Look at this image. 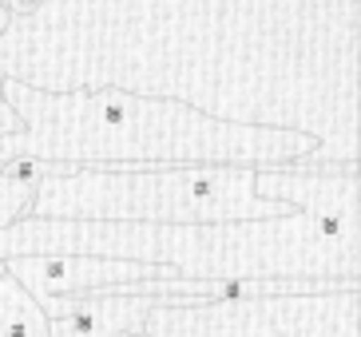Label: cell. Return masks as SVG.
<instances>
[{
  "mask_svg": "<svg viewBox=\"0 0 361 337\" xmlns=\"http://www.w3.org/2000/svg\"><path fill=\"white\" fill-rule=\"evenodd\" d=\"M357 0H40L0 32V80L179 99L357 163Z\"/></svg>",
  "mask_w": 361,
  "mask_h": 337,
  "instance_id": "6da1fadb",
  "label": "cell"
},
{
  "mask_svg": "<svg viewBox=\"0 0 361 337\" xmlns=\"http://www.w3.org/2000/svg\"><path fill=\"white\" fill-rule=\"evenodd\" d=\"M255 190L294 211L234 222L32 219L0 231L12 254H104L163 266L179 278H361V167H258Z\"/></svg>",
  "mask_w": 361,
  "mask_h": 337,
  "instance_id": "7a4b0ae2",
  "label": "cell"
},
{
  "mask_svg": "<svg viewBox=\"0 0 361 337\" xmlns=\"http://www.w3.org/2000/svg\"><path fill=\"white\" fill-rule=\"evenodd\" d=\"M20 131L0 135V159H48L68 167H290L318 151V139L290 127L231 123L179 99L123 87H44L0 80Z\"/></svg>",
  "mask_w": 361,
  "mask_h": 337,
  "instance_id": "3957f363",
  "label": "cell"
},
{
  "mask_svg": "<svg viewBox=\"0 0 361 337\" xmlns=\"http://www.w3.org/2000/svg\"><path fill=\"white\" fill-rule=\"evenodd\" d=\"M258 167H80L44 179L32 195V219H99V222H234L278 219L294 211L255 190Z\"/></svg>",
  "mask_w": 361,
  "mask_h": 337,
  "instance_id": "277c9868",
  "label": "cell"
},
{
  "mask_svg": "<svg viewBox=\"0 0 361 337\" xmlns=\"http://www.w3.org/2000/svg\"><path fill=\"white\" fill-rule=\"evenodd\" d=\"M361 282L322 294H270L246 302L171 298L143 321L151 337H357Z\"/></svg>",
  "mask_w": 361,
  "mask_h": 337,
  "instance_id": "5b68a950",
  "label": "cell"
},
{
  "mask_svg": "<svg viewBox=\"0 0 361 337\" xmlns=\"http://www.w3.org/2000/svg\"><path fill=\"white\" fill-rule=\"evenodd\" d=\"M16 282L32 298H72V294H111L119 286L151 282V278H179L151 262L131 258H104V254H12L4 258Z\"/></svg>",
  "mask_w": 361,
  "mask_h": 337,
  "instance_id": "8992f818",
  "label": "cell"
},
{
  "mask_svg": "<svg viewBox=\"0 0 361 337\" xmlns=\"http://www.w3.org/2000/svg\"><path fill=\"white\" fill-rule=\"evenodd\" d=\"M48 314V337H119L143 329L147 314L171 298L163 294H72V298H36ZM199 302V298H195Z\"/></svg>",
  "mask_w": 361,
  "mask_h": 337,
  "instance_id": "52a82bcc",
  "label": "cell"
},
{
  "mask_svg": "<svg viewBox=\"0 0 361 337\" xmlns=\"http://www.w3.org/2000/svg\"><path fill=\"white\" fill-rule=\"evenodd\" d=\"M0 337H48V314L8 270L0 274Z\"/></svg>",
  "mask_w": 361,
  "mask_h": 337,
  "instance_id": "ba28073f",
  "label": "cell"
},
{
  "mask_svg": "<svg viewBox=\"0 0 361 337\" xmlns=\"http://www.w3.org/2000/svg\"><path fill=\"white\" fill-rule=\"evenodd\" d=\"M32 195H36V187H24V183L8 179L0 171V231L12 226V222H20L24 214L32 211Z\"/></svg>",
  "mask_w": 361,
  "mask_h": 337,
  "instance_id": "9c48e42d",
  "label": "cell"
},
{
  "mask_svg": "<svg viewBox=\"0 0 361 337\" xmlns=\"http://www.w3.org/2000/svg\"><path fill=\"white\" fill-rule=\"evenodd\" d=\"M12 131H20V116L8 107V99L0 95V135H12Z\"/></svg>",
  "mask_w": 361,
  "mask_h": 337,
  "instance_id": "30bf717a",
  "label": "cell"
},
{
  "mask_svg": "<svg viewBox=\"0 0 361 337\" xmlns=\"http://www.w3.org/2000/svg\"><path fill=\"white\" fill-rule=\"evenodd\" d=\"M36 8H40V0H8V12H12V20H16V16H32Z\"/></svg>",
  "mask_w": 361,
  "mask_h": 337,
  "instance_id": "8fae6325",
  "label": "cell"
},
{
  "mask_svg": "<svg viewBox=\"0 0 361 337\" xmlns=\"http://www.w3.org/2000/svg\"><path fill=\"white\" fill-rule=\"evenodd\" d=\"M0 274H4V258H0Z\"/></svg>",
  "mask_w": 361,
  "mask_h": 337,
  "instance_id": "7c38bea8",
  "label": "cell"
}]
</instances>
